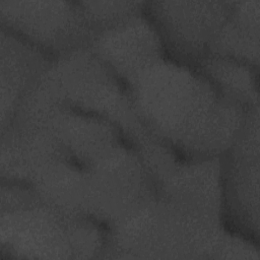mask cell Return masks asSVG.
Masks as SVG:
<instances>
[{"label":"cell","mask_w":260,"mask_h":260,"mask_svg":"<svg viewBox=\"0 0 260 260\" xmlns=\"http://www.w3.org/2000/svg\"><path fill=\"white\" fill-rule=\"evenodd\" d=\"M155 194L222 217L220 156L181 157L155 184Z\"/></svg>","instance_id":"30bf717a"},{"label":"cell","mask_w":260,"mask_h":260,"mask_svg":"<svg viewBox=\"0 0 260 260\" xmlns=\"http://www.w3.org/2000/svg\"><path fill=\"white\" fill-rule=\"evenodd\" d=\"M1 213L2 257H102L108 230L99 222L55 208L43 200Z\"/></svg>","instance_id":"3957f363"},{"label":"cell","mask_w":260,"mask_h":260,"mask_svg":"<svg viewBox=\"0 0 260 260\" xmlns=\"http://www.w3.org/2000/svg\"><path fill=\"white\" fill-rule=\"evenodd\" d=\"M144 129L183 157H219L237 137L246 110L197 69L167 56L126 84Z\"/></svg>","instance_id":"6da1fadb"},{"label":"cell","mask_w":260,"mask_h":260,"mask_svg":"<svg viewBox=\"0 0 260 260\" xmlns=\"http://www.w3.org/2000/svg\"><path fill=\"white\" fill-rule=\"evenodd\" d=\"M196 67L231 102L246 111L258 107V68L216 55L205 56Z\"/></svg>","instance_id":"7c38bea8"},{"label":"cell","mask_w":260,"mask_h":260,"mask_svg":"<svg viewBox=\"0 0 260 260\" xmlns=\"http://www.w3.org/2000/svg\"><path fill=\"white\" fill-rule=\"evenodd\" d=\"M234 1H145L143 12L156 29L166 56L196 66L228 20Z\"/></svg>","instance_id":"52a82bcc"},{"label":"cell","mask_w":260,"mask_h":260,"mask_svg":"<svg viewBox=\"0 0 260 260\" xmlns=\"http://www.w3.org/2000/svg\"><path fill=\"white\" fill-rule=\"evenodd\" d=\"M221 208L225 228L255 243L259 236V110L247 112L220 156Z\"/></svg>","instance_id":"5b68a950"},{"label":"cell","mask_w":260,"mask_h":260,"mask_svg":"<svg viewBox=\"0 0 260 260\" xmlns=\"http://www.w3.org/2000/svg\"><path fill=\"white\" fill-rule=\"evenodd\" d=\"M36 85L61 104L113 122L132 143L147 133L126 85L88 47L54 59Z\"/></svg>","instance_id":"277c9868"},{"label":"cell","mask_w":260,"mask_h":260,"mask_svg":"<svg viewBox=\"0 0 260 260\" xmlns=\"http://www.w3.org/2000/svg\"><path fill=\"white\" fill-rule=\"evenodd\" d=\"M52 61L40 49L0 26V129L11 122L20 102Z\"/></svg>","instance_id":"9c48e42d"},{"label":"cell","mask_w":260,"mask_h":260,"mask_svg":"<svg viewBox=\"0 0 260 260\" xmlns=\"http://www.w3.org/2000/svg\"><path fill=\"white\" fill-rule=\"evenodd\" d=\"M88 48L125 85L166 56L162 42L143 10L95 35Z\"/></svg>","instance_id":"ba28073f"},{"label":"cell","mask_w":260,"mask_h":260,"mask_svg":"<svg viewBox=\"0 0 260 260\" xmlns=\"http://www.w3.org/2000/svg\"><path fill=\"white\" fill-rule=\"evenodd\" d=\"M0 26L53 60L89 47L95 37L77 1L0 0Z\"/></svg>","instance_id":"8992f818"},{"label":"cell","mask_w":260,"mask_h":260,"mask_svg":"<svg viewBox=\"0 0 260 260\" xmlns=\"http://www.w3.org/2000/svg\"><path fill=\"white\" fill-rule=\"evenodd\" d=\"M259 10L260 0L234 1L232 12L208 55L235 59L258 68Z\"/></svg>","instance_id":"8fae6325"},{"label":"cell","mask_w":260,"mask_h":260,"mask_svg":"<svg viewBox=\"0 0 260 260\" xmlns=\"http://www.w3.org/2000/svg\"><path fill=\"white\" fill-rule=\"evenodd\" d=\"M226 231L221 216L154 194L108 230L103 257L215 258Z\"/></svg>","instance_id":"7a4b0ae2"},{"label":"cell","mask_w":260,"mask_h":260,"mask_svg":"<svg viewBox=\"0 0 260 260\" xmlns=\"http://www.w3.org/2000/svg\"><path fill=\"white\" fill-rule=\"evenodd\" d=\"M95 35L115 27L142 12L145 1H77Z\"/></svg>","instance_id":"4fadbf2b"}]
</instances>
